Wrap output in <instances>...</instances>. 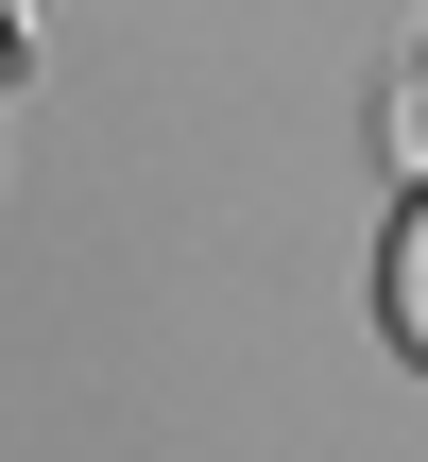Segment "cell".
Instances as JSON below:
<instances>
[{
  "label": "cell",
  "instance_id": "cell-1",
  "mask_svg": "<svg viewBox=\"0 0 428 462\" xmlns=\"http://www.w3.org/2000/svg\"><path fill=\"white\" fill-rule=\"evenodd\" d=\"M377 291H395V343L428 360V189L395 206V257H377Z\"/></svg>",
  "mask_w": 428,
  "mask_h": 462
}]
</instances>
